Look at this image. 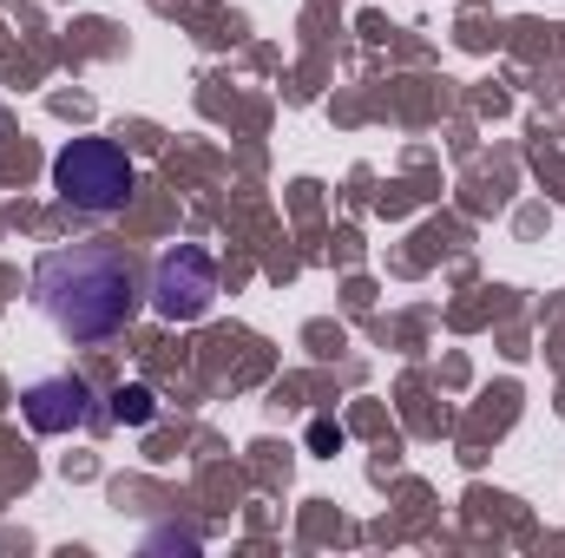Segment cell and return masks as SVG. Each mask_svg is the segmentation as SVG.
Here are the masks:
<instances>
[{"label":"cell","instance_id":"cell-1","mask_svg":"<svg viewBox=\"0 0 565 558\" xmlns=\"http://www.w3.org/2000/svg\"><path fill=\"white\" fill-rule=\"evenodd\" d=\"M33 302L73 342H106L139 315V270L119 244H66L33 264Z\"/></svg>","mask_w":565,"mask_h":558},{"label":"cell","instance_id":"cell-2","mask_svg":"<svg viewBox=\"0 0 565 558\" xmlns=\"http://www.w3.org/2000/svg\"><path fill=\"white\" fill-rule=\"evenodd\" d=\"M139 191V171L126 158V144L113 139H73L60 158H53V197L79 217H113L126 211Z\"/></svg>","mask_w":565,"mask_h":558},{"label":"cell","instance_id":"cell-3","mask_svg":"<svg viewBox=\"0 0 565 558\" xmlns=\"http://www.w3.org/2000/svg\"><path fill=\"white\" fill-rule=\"evenodd\" d=\"M211 302H217V264H211L198 244H171V250L151 264V315H164V322H198Z\"/></svg>","mask_w":565,"mask_h":558},{"label":"cell","instance_id":"cell-4","mask_svg":"<svg viewBox=\"0 0 565 558\" xmlns=\"http://www.w3.org/2000/svg\"><path fill=\"white\" fill-rule=\"evenodd\" d=\"M20 415L33 420L40 433H73V427H93V388L79 375H40L26 395H20Z\"/></svg>","mask_w":565,"mask_h":558},{"label":"cell","instance_id":"cell-5","mask_svg":"<svg viewBox=\"0 0 565 558\" xmlns=\"http://www.w3.org/2000/svg\"><path fill=\"white\" fill-rule=\"evenodd\" d=\"M151 415H158L151 388H119V395H113V420H126V427H145Z\"/></svg>","mask_w":565,"mask_h":558}]
</instances>
